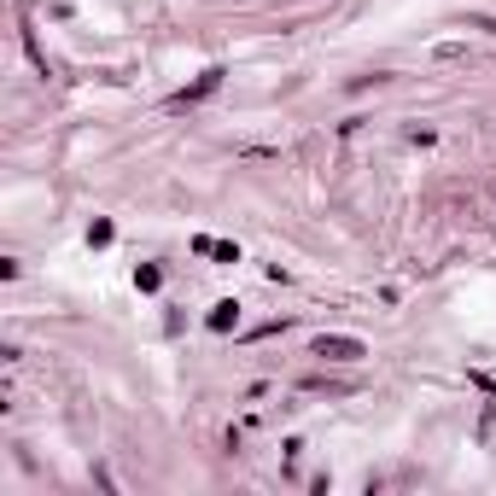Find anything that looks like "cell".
Listing matches in <instances>:
<instances>
[{"label": "cell", "mask_w": 496, "mask_h": 496, "mask_svg": "<svg viewBox=\"0 0 496 496\" xmlns=\"http://www.w3.org/2000/svg\"><path fill=\"white\" fill-rule=\"evenodd\" d=\"M316 356H327V362H356V356H368V344H362V339H316Z\"/></svg>", "instance_id": "cell-1"}]
</instances>
